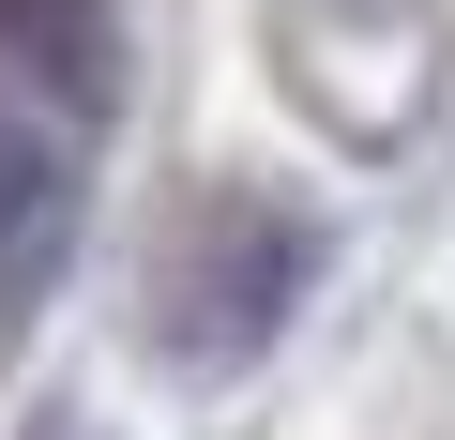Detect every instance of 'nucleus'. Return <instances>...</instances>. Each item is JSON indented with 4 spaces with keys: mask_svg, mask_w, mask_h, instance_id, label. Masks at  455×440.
<instances>
[{
    "mask_svg": "<svg viewBox=\"0 0 455 440\" xmlns=\"http://www.w3.org/2000/svg\"><path fill=\"white\" fill-rule=\"evenodd\" d=\"M46 440H92V425H46Z\"/></svg>",
    "mask_w": 455,
    "mask_h": 440,
    "instance_id": "20e7f679",
    "label": "nucleus"
},
{
    "mask_svg": "<svg viewBox=\"0 0 455 440\" xmlns=\"http://www.w3.org/2000/svg\"><path fill=\"white\" fill-rule=\"evenodd\" d=\"M319 289V228L289 197H197L182 212V244L152 259V349L228 380V364H259L289 334V304Z\"/></svg>",
    "mask_w": 455,
    "mask_h": 440,
    "instance_id": "f257e3e1",
    "label": "nucleus"
},
{
    "mask_svg": "<svg viewBox=\"0 0 455 440\" xmlns=\"http://www.w3.org/2000/svg\"><path fill=\"white\" fill-rule=\"evenodd\" d=\"M0 92H31L46 122H107L122 92V0H0Z\"/></svg>",
    "mask_w": 455,
    "mask_h": 440,
    "instance_id": "f03ea898",
    "label": "nucleus"
},
{
    "mask_svg": "<svg viewBox=\"0 0 455 440\" xmlns=\"http://www.w3.org/2000/svg\"><path fill=\"white\" fill-rule=\"evenodd\" d=\"M76 228V122H46L31 92H0V304H16Z\"/></svg>",
    "mask_w": 455,
    "mask_h": 440,
    "instance_id": "7ed1b4c3",
    "label": "nucleus"
}]
</instances>
